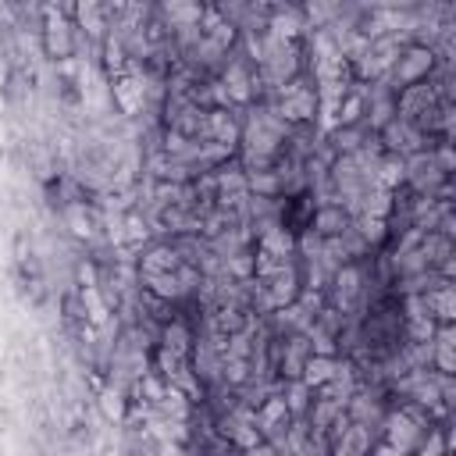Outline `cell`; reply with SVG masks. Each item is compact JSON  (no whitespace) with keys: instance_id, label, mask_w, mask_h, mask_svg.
<instances>
[{"instance_id":"5","label":"cell","mask_w":456,"mask_h":456,"mask_svg":"<svg viewBox=\"0 0 456 456\" xmlns=\"http://www.w3.org/2000/svg\"><path fill=\"white\" fill-rule=\"evenodd\" d=\"M431 370H438V374L456 370V328L452 324H438V331L431 338Z\"/></svg>"},{"instance_id":"6","label":"cell","mask_w":456,"mask_h":456,"mask_svg":"<svg viewBox=\"0 0 456 456\" xmlns=\"http://www.w3.org/2000/svg\"><path fill=\"white\" fill-rule=\"evenodd\" d=\"M424 299H428V310H431L435 324H452V314H456V289H452V281H442L438 289L424 292Z\"/></svg>"},{"instance_id":"2","label":"cell","mask_w":456,"mask_h":456,"mask_svg":"<svg viewBox=\"0 0 456 456\" xmlns=\"http://www.w3.org/2000/svg\"><path fill=\"white\" fill-rule=\"evenodd\" d=\"M435 64H438V53L431 50V46H417V43H406L403 50H399V57H395V64L388 68V86L399 93V89H406V86H417V82H428V75L435 71Z\"/></svg>"},{"instance_id":"7","label":"cell","mask_w":456,"mask_h":456,"mask_svg":"<svg viewBox=\"0 0 456 456\" xmlns=\"http://www.w3.org/2000/svg\"><path fill=\"white\" fill-rule=\"evenodd\" d=\"M278 392L289 406V417H306L310 403H314V388L303 385V381H278Z\"/></svg>"},{"instance_id":"4","label":"cell","mask_w":456,"mask_h":456,"mask_svg":"<svg viewBox=\"0 0 456 456\" xmlns=\"http://www.w3.org/2000/svg\"><path fill=\"white\" fill-rule=\"evenodd\" d=\"M349 214L342 203H317L314 207V217H310V232L317 239H338L346 228H349Z\"/></svg>"},{"instance_id":"3","label":"cell","mask_w":456,"mask_h":456,"mask_svg":"<svg viewBox=\"0 0 456 456\" xmlns=\"http://www.w3.org/2000/svg\"><path fill=\"white\" fill-rule=\"evenodd\" d=\"M239 132H242V107H210L203 114V142H217L224 150H235Z\"/></svg>"},{"instance_id":"8","label":"cell","mask_w":456,"mask_h":456,"mask_svg":"<svg viewBox=\"0 0 456 456\" xmlns=\"http://www.w3.org/2000/svg\"><path fill=\"white\" fill-rule=\"evenodd\" d=\"M335 363H338V356H317V353H314V356L306 360V367H303V378H299V381H303V385H310V388H321V385L335 374Z\"/></svg>"},{"instance_id":"1","label":"cell","mask_w":456,"mask_h":456,"mask_svg":"<svg viewBox=\"0 0 456 456\" xmlns=\"http://www.w3.org/2000/svg\"><path fill=\"white\" fill-rule=\"evenodd\" d=\"M75 7H43V25H39V43L46 57L53 61H71L78 50V28H75Z\"/></svg>"}]
</instances>
